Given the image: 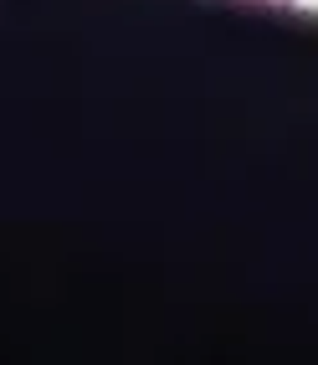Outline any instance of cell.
Listing matches in <instances>:
<instances>
[{
    "label": "cell",
    "instance_id": "6da1fadb",
    "mask_svg": "<svg viewBox=\"0 0 318 365\" xmlns=\"http://www.w3.org/2000/svg\"><path fill=\"white\" fill-rule=\"evenodd\" d=\"M277 6H292V0H277Z\"/></svg>",
    "mask_w": 318,
    "mask_h": 365
}]
</instances>
